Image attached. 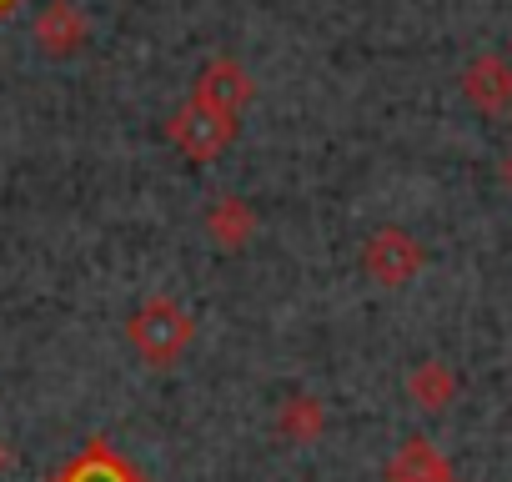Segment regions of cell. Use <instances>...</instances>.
I'll return each mask as SVG.
<instances>
[{
	"label": "cell",
	"instance_id": "1",
	"mask_svg": "<svg viewBox=\"0 0 512 482\" xmlns=\"http://www.w3.org/2000/svg\"><path fill=\"white\" fill-rule=\"evenodd\" d=\"M126 342H131V352L146 362V367H176L186 352H191V342H196V317L176 302V297H146L136 312H131V322H126Z\"/></svg>",
	"mask_w": 512,
	"mask_h": 482
},
{
	"label": "cell",
	"instance_id": "2",
	"mask_svg": "<svg viewBox=\"0 0 512 482\" xmlns=\"http://www.w3.org/2000/svg\"><path fill=\"white\" fill-rule=\"evenodd\" d=\"M166 136L186 161H216L236 141V116H226L216 106H201V101H186V106L171 111Z\"/></svg>",
	"mask_w": 512,
	"mask_h": 482
},
{
	"label": "cell",
	"instance_id": "3",
	"mask_svg": "<svg viewBox=\"0 0 512 482\" xmlns=\"http://www.w3.org/2000/svg\"><path fill=\"white\" fill-rule=\"evenodd\" d=\"M362 267H367V277L377 287L397 292V287H407L422 272V241L407 226H377L367 236V247H362Z\"/></svg>",
	"mask_w": 512,
	"mask_h": 482
},
{
	"label": "cell",
	"instance_id": "4",
	"mask_svg": "<svg viewBox=\"0 0 512 482\" xmlns=\"http://www.w3.org/2000/svg\"><path fill=\"white\" fill-rule=\"evenodd\" d=\"M31 36H36V51H41V56L71 61V56L91 41V21H86V11L76 6V0H46V6L36 11Z\"/></svg>",
	"mask_w": 512,
	"mask_h": 482
},
{
	"label": "cell",
	"instance_id": "5",
	"mask_svg": "<svg viewBox=\"0 0 512 482\" xmlns=\"http://www.w3.org/2000/svg\"><path fill=\"white\" fill-rule=\"evenodd\" d=\"M251 96H256V81H251V71H246L236 56L206 61L201 76H196V91H191V101L216 106V111H226V116H241V111L251 106Z\"/></svg>",
	"mask_w": 512,
	"mask_h": 482
},
{
	"label": "cell",
	"instance_id": "6",
	"mask_svg": "<svg viewBox=\"0 0 512 482\" xmlns=\"http://www.w3.org/2000/svg\"><path fill=\"white\" fill-rule=\"evenodd\" d=\"M462 96L482 116H507L512 111V61L507 56H472L462 66Z\"/></svg>",
	"mask_w": 512,
	"mask_h": 482
},
{
	"label": "cell",
	"instance_id": "7",
	"mask_svg": "<svg viewBox=\"0 0 512 482\" xmlns=\"http://www.w3.org/2000/svg\"><path fill=\"white\" fill-rule=\"evenodd\" d=\"M51 482H146V472L126 452H116L106 437H91L66 467L51 472Z\"/></svg>",
	"mask_w": 512,
	"mask_h": 482
},
{
	"label": "cell",
	"instance_id": "8",
	"mask_svg": "<svg viewBox=\"0 0 512 482\" xmlns=\"http://www.w3.org/2000/svg\"><path fill=\"white\" fill-rule=\"evenodd\" d=\"M206 236L216 241V252H241L256 236V206L246 196H216L206 211Z\"/></svg>",
	"mask_w": 512,
	"mask_h": 482
},
{
	"label": "cell",
	"instance_id": "9",
	"mask_svg": "<svg viewBox=\"0 0 512 482\" xmlns=\"http://www.w3.org/2000/svg\"><path fill=\"white\" fill-rule=\"evenodd\" d=\"M442 477H457V472H452V462L427 437H407L392 452L387 472H382V482H442Z\"/></svg>",
	"mask_w": 512,
	"mask_h": 482
},
{
	"label": "cell",
	"instance_id": "10",
	"mask_svg": "<svg viewBox=\"0 0 512 482\" xmlns=\"http://www.w3.org/2000/svg\"><path fill=\"white\" fill-rule=\"evenodd\" d=\"M407 397H412L417 412H432L437 417V412H447L457 402V372L447 362H437V357H422L407 372Z\"/></svg>",
	"mask_w": 512,
	"mask_h": 482
},
{
	"label": "cell",
	"instance_id": "11",
	"mask_svg": "<svg viewBox=\"0 0 512 482\" xmlns=\"http://www.w3.org/2000/svg\"><path fill=\"white\" fill-rule=\"evenodd\" d=\"M277 432H282L287 442H297V447L317 442V437L327 432V407H322V397H307V392L287 397L282 412H277Z\"/></svg>",
	"mask_w": 512,
	"mask_h": 482
},
{
	"label": "cell",
	"instance_id": "12",
	"mask_svg": "<svg viewBox=\"0 0 512 482\" xmlns=\"http://www.w3.org/2000/svg\"><path fill=\"white\" fill-rule=\"evenodd\" d=\"M16 6H21V0H0V21H6V16H11Z\"/></svg>",
	"mask_w": 512,
	"mask_h": 482
},
{
	"label": "cell",
	"instance_id": "13",
	"mask_svg": "<svg viewBox=\"0 0 512 482\" xmlns=\"http://www.w3.org/2000/svg\"><path fill=\"white\" fill-rule=\"evenodd\" d=\"M6 467H11V447H6V442H0V472H6Z\"/></svg>",
	"mask_w": 512,
	"mask_h": 482
},
{
	"label": "cell",
	"instance_id": "14",
	"mask_svg": "<svg viewBox=\"0 0 512 482\" xmlns=\"http://www.w3.org/2000/svg\"><path fill=\"white\" fill-rule=\"evenodd\" d=\"M507 181H512V156H507Z\"/></svg>",
	"mask_w": 512,
	"mask_h": 482
},
{
	"label": "cell",
	"instance_id": "15",
	"mask_svg": "<svg viewBox=\"0 0 512 482\" xmlns=\"http://www.w3.org/2000/svg\"><path fill=\"white\" fill-rule=\"evenodd\" d=\"M442 482H462V477H442Z\"/></svg>",
	"mask_w": 512,
	"mask_h": 482
}]
</instances>
